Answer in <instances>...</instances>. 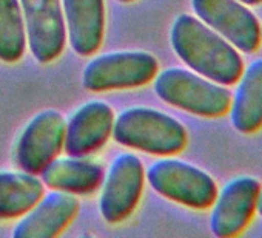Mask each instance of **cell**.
Segmentation results:
<instances>
[{
    "label": "cell",
    "mask_w": 262,
    "mask_h": 238,
    "mask_svg": "<svg viewBox=\"0 0 262 238\" xmlns=\"http://www.w3.org/2000/svg\"><path fill=\"white\" fill-rule=\"evenodd\" d=\"M170 44L191 71L225 87L234 85L245 67L241 51L191 14L174 19Z\"/></svg>",
    "instance_id": "1"
},
{
    "label": "cell",
    "mask_w": 262,
    "mask_h": 238,
    "mask_svg": "<svg viewBox=\"0 0 262 238\" xmlns=\"http://www.w3.org/2000/svg\"><path fill=\"white\" fill-rule=\"evenodd\" d=\"M113 138L117 144L156 156L182 152L188 133L182 123L151 107H129L114 117Z\"/></svg>",
    "instance_id": "2"
},
{
    "label": "cell",
    "mask_w": 262,
    "mask_h": 238,
    "mask_svg": "<svg viewBox=\"0 0 262 238\" xmlns=\"http://www.w3.org/2000/svg\"><path fill=\"white\" fill-rule=\"evenodd\" d=\"M153 88L164 102L201 117L225 116L231 102V93L225 85L179 67L158 73Z\"/></svg>",
    "instance_id": "3"
},
{
    "label": "cell",
    "mask_w": 262,
    "mask_h": 238,
    "mask_svg": "<svg viewBox=\"0 0 262 238\" xmlns=\"http://www.w3.org/2000/svg\"><path fill=\"white\" fill-rule=\"evenodd\" d=\"M145 176L159 195L190 209L205 210L217 195V184L210 173L178 158L158 160Z\"/></svg>",
    "instance_id": "4"
},
{
    "label": "cell",
    "mask_w": 262,
    "mask_h": 238,
    "mask_svg": "<svg viewBox=\"0 0 262 238\" xmlns=\"http://www.w3.org/2000/svg\"><path fill=\"white\" fill-rule=\"evenodd\" d=\"M159 62L141 50L111 51L91 59L82 73V85L88 91L129 90L150 84L158 74Z\"/></svg>",
    "instance_id": "5"
},
{
    "label": "cell",
    "mask_w": 262,
    "mask_h": 238,
    "mask_svg": "<svg viewBox=\"0 0 262 238\" xmlns=\"http://www.w3.org/2000/svg\"><path fill=\"white\" fill-rule=\"evenodd\" d=\"M145 181V170L138 155L123 152L117 155L102 180L99 210L110 224L131 216L139 204Z\"/></svg>",
    "instance_id": "6"
},
{
    "label": "cell",
    "mask_w": 262,
    "mask_h": 238,
    "mask_svg": "<svg viewBox=\"0 0 262 238\" xmlns=\"http://www.w3.org/2000/svg\"><path fill=\"white\" fill-rule=\"evenodd\" d=\"M198 19L228 41L237 51L251 54L260 45V24L239 0H191Z\"/></svg>",
    "instance_id": "7"
},
{
    "label": "cell",
    "mask_w": 262,
    "mask_h": 238,
    "mask_svg": "<svg viewBox=\"0 0 262 238\" xmlns=\"http://www.w3.org/2000/svg\"><path fill=\"white\" fill-rule=\"evenodd\" d=\"M67 121L60 111L47 108L34 114L16 144V163L28 173H40L63 149Z\"/></svg>",
    "instance_id": "8"
},
{
    "label": "cell",
    "mask_w": 262,
    "mask_h": 238,
    "mask_svg": "<svg viewBox=\"0 0 262 238\" xmlns=\"http://www.w3.org/2000/svg\"><path fill=\"white\" fill-rule=\"evenodd\" d=\"M260 183L250 175H239L217 190L211 204L210 230L219 238L241 235L253 220Z\"/></svg>",
    "instance_id": "9"
},
{
    "label": "cell",
    "mask_w": 262,
    "mask_h": 238,
    "mask_svg": "<svg viewBox=\"0 0 262 238\" xmlns=\"http://www.w3.org/2000/svg\"><path fill=\"white\" fill-rule=\"evenodd\" d=\"M27 42L40 64L56 61L67 42L62 0H19Z\"/></svg>",
    "instance_id": "10"
},
{
    "label": "cell",
    "mask_w": 262,
    "mask_h": 238,
    "mask_svg": "<svg viewBox=\"0 0 262 238\" xmlns=\"http://www.w3.org/2000/svg\"><path fill=\"white\" fill-rule=\"evenodd\" d=\"M114 111L103 101L80 105L67 121L63 149L67 155L88 156L100 150L113 133Z\"/></svg>",
    "instance_id": "11"
},
{
    "label": "cell",
    "mask_w": 262,
    "mask_h": 238,
    "mask_svg": "<svg viewBox=\"0 0 262 238\" xmlns=\"http://www.w3.org/2000/svg\"><path fill=\"white\" fill-rule=\"evenodd\" d=\"M79 200L73 193L51 190L27 212L16 224V238H54L77 215Z\"/></svg>",
    "instance_id": "12"
},
{
    "label": "cell",
    "mask_w": 262,
    "mask_h": 238,
    "mask_svg": "<svg viewBox=\"0 0 262 238\" xmlns=\"http://www.w3.org/2000/svg\"><path fill=\"white\" fill-rule=\"evenodd\" d=\"M67 37L79 56L96 53L103 41V0H62Z\"/></svg>",
    "instance_id": "13"
},
{
    "label": "cell",
    "mask_w": 262,
    "mask_h": 238,
    "mask_svg": "<svg viewBox=\"0 0 262 238\" xmlns=\"http://www.w3.org/2000/svg\"><path fill=\"white\" fill-rule=\"evenodd\" d=\"M230 102V121L236 132L251 135L262 129V57L244 67Z\"/></svg>",
    "instance_id": "14"
},
{
    "label": "cell",
    "mask_w": 262,
    "mask_h": 238,
    "mask_svg": "<svg viewBox=\"0 0 262 238\" xmlns=\"http://www.w3.org/2000/svg\"><path fill=\"white\" fill-rule=\"evenodd\" d=\"M43 186L53 190H62L73 195L93 193L103 180V169L86 156H62L54 158L40 172Z\"/></svg>",
    "instance_id": "15"
},
{
    "label": "cell",
    "mask_w": 262,
    "mask_h": 238,
    "mask_svg": "<svg viewBox=\"0 0 262 238\" xmlns=\"http://www.w3.org/2000/svg\"><path fill=\"white\" fill-rule=\"evenodd\" d=\"M43 195V183L34 173L0 172V220L27 213Z\"/></svg>",
    "instance_id": "16"
},
{
    "label": "cell",
    "mask_w": 262,
    "mask_h": 238,
    "mask_svg": "<svg viewBox=\"0 0 262 238\" xmlns=\"http://www.w3.org/2000/svg\"><path fill=\"white\" fill-rule=\"evenodd\" d=\"M27 45L25 24L19 0H0V61L17 62Z\"/></svg>",
    "instance_id": "17"
},
{
    "label": "cell",
    "mask_w": 262,
    "mask_h": 238,
    "mask_svg": "<svg viewBox=\"0 0 262 238\" xmlns=\"http://www.w3.org/2000/svg\"><path fill=\"white\" fill-rule=\"evenodd\" d=\"M256 213L259 216H262V186L259 189V195H257V207H256Z\"/></svg>",
    "instance_id": "18"
},
{
    "label": "cell",
    "mask_w": 262,
    "mask_h": 238,
    "mask_svg": "<svg viewBox=\"0 0 262 238\" xmlns=\"http://www.w3.org/2000/svg\"><path fill=\"white\" fill-rule=\"evenodd\" d=\"M239 2L245 4L247 7H256V5H260L262 0H239Z\"/></svg>",
    "instance_id": "19"
},
{
    "label": "cell",
    "mask_w": 262,
    "mask_h": 238,
    "mask_svg": "<svg viewBox=\"0 0 262 238\" xmlns=\"http://www.w3.org/2000/svg\"><path fill=\"white\" fill-rule=\"evenodd\" d=\"M117 2H120V4H131V2H135V0H117Z\"/></svg>",
    "instance_id": "20"
},
{
    "label": "cell",
    "mask_w": 262,
    "mask_h": 238,
    "mask_svg": "<svg viewBox=\"0 0 262 238\" xmlns=\"http://www.w3.org/2000/svg\"><path fill=\"white\" fill-rule=\"evenodd\" d=\"M260 42H262V24H260Z\"/></svg>",
    "instance_id": "21"
}]
</instances>
